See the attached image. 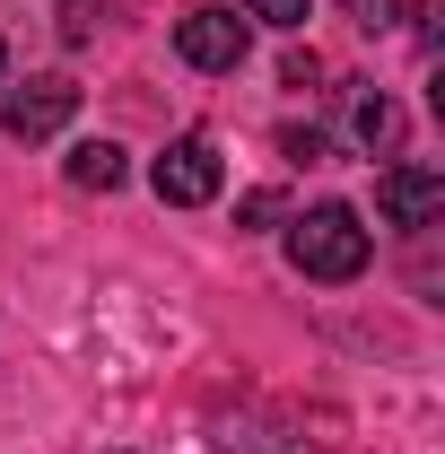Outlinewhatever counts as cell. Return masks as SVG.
<instances>
[{"label":"cell","mask_w":445,"mask_h":454,"mask_svg":"<svg viewBox=\"0 0 445 454\" xmlns=\"http://www.w3.org/2000/svg\"><path fill=\"white\" fill-rule=\"evenodd\" d=\"M367 219L349 210V201H315L306 219H288V262L306 271V280H358L367 271Z\"/></svg>","instance_id":"obj_1"},{"label":"cell","mask_w":445,"mask_h":454,"mask_svg":"<svg viewBox=\"0 0 445 454\" xmlns=\"http://www.w3.org/2000/svg\"><path fill=\"white\" fill-rule=\"evenodd\" d=\"M149 184H158V201H175V210H201V201H219V140L210 131H183V140H167V158L149 167Z\"/></svg>","instance_id":"obj_2"},{"label":"cell","mask_w":445,"mask_h":454,"mask_svg":"<svg viewBox=\"0 0 445 454\" xmlns=\"http://www.w3.org/2000/svg\"><path fill=\"white\" fill-rule=\"evenodd\" d=\"M70 114H79V88H70V79H27V88L0 97V131H9V140H53Z\"/></svg>","instance_id":"obj_3"},{"label":"cell","mask_w":445,"mask_h":454,"mask_svg":"<svg viewBox=\"0 0 445 454\" xmlns=\"http://www.w3.org/2000/svg\"><path fill=\"white\" fill-rule=\"evenodd\" d=\"M245 18L236 9H192V18H175V53L192 61V70H236L245 61Z\"/></svg>","instance_id":"obj_4"},{"label":"cell","mask_w":445,"mask_h":454,"mask_svg":"<svg viewBox=\"0 0 445 454\" xmlns=\"http://www.w3.org/2000/svg\"><path fill=\"white\" fill-rule=\"evenodd\" d=\"M376 210H385L393 227H437L445 219V175L437 167H393L385 184H376Z\"/></svg>","instance_id":"obj_5"},{"label":"cell","mask_w":445,"mask_h":454,"mask_svg":"<svg viewBox=\"0 0 445 454\" xmlns=\"http://www.w3.org/2000/svg\"><path fill=\"white\" fill-rule=\"evenodd\" d=\"M122 149H113V140H79V149H70V184H79V192H113V184H122Z\"/></svg>","instance_id":"obj_6"},{"label":"cell","mask_w":445,"mask_h":454,"mask_svg":"<svg viewBox=\"0 0 445 454\" xmlns=\"http://www.w3.org/2000/svg\"><path fill=\"white\" fill-rule=\"evenodd\" d=\"M349 122H358V140H367V149H393V140H402V106H393L385 88H367V97L349 106Z\"/></svg>","instance_id":"obj_7"},{"label":"cell","mask_w":445,"mask_h":454,"mask_svg":"<svg viewBox=\"0 0 445 454\" xmlns=\"http://www.w3.org/2000/svg\"><path fill=\"white\" fill-rule=\"evenodd\" d=\"M306 9H315V0H245V18H262V27H288V35L306 27Z\"/></svg>","instance_id":"obj_8"},{"label":"cell","mask_w":445,"mask_h":454,"mask_svg":"<svg viewBox=\"0 0 445 454\" xmlns=\"http://www.w3.org/2000/svg\"><path fill=\"white\" fill-rule=\"evenodd\" d=\"M97 9H105V0H61V35L88 44V35H97Z\"/></svg>","instance_id":"obj_9"},{"label":"cell","mask_w":445,"mask_h":454,"mask_svg":"<svg viewBox=\"0 0 445 454\" xmlns=\"http://www.w3.org/2000/svg\"><path fill=\"white\" fill-rule=\"evenodd\" d=\"M236 219H245V227H271V219H279V192H245V201H236Z\"/></svg>","instance_id":"obj_10"},{"label":"cell","mask_w":445,"mask_h":454,"mask_svg":"<svg viewBox=\"0 0 445 454\" xmlns=\"http://www.w3.org/2000/svg\"><path fill=\"white\" fill-rule=\"evenodd\" d=\"M279 149H288L297 167H315V158H324V140H315V131H279Z\"/></svg>","instance_id":"obj_11"},{"label":"cell","mask_w":445,"mask_h":454,"mask_svg":"<svg viewBox=\"0 0 445 454\" xmlns=\"http://www.w3.org/2000/svg\"><path fill=\"white\" fill-rule=\"evenodd\" d=\"M349 18H358V27H393L402 9H393V0H349Z\"/></svg>","instance_id":"obj_12"},{"label":"cell","mask_w":445,"mask_h":454,"mask_svg":"<svg viewBox=\"0 0 445 454\" xmlns=\"http://www.w3.org/2000/svg\"><path fill=\"white\" fill-rule=\"evenodd\" d=\"M0 79H9V44H0Z\"/></svg>","instance_id":"obj_13"}]
</instances>
